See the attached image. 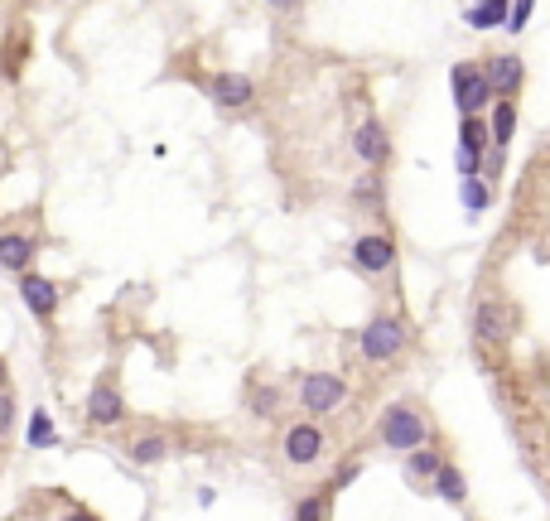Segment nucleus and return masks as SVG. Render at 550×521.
<instances>
[{"mask_svg":"<svg viewBox=\"0 0 550 521\" xmlns=\"http://www.w3.org/2000/svg\"><path fill=\"white\" fill-rule=\"evenodd\" d=\"M377 435H382V449H396V454H415V449H425V439H430V425H425V415L415 411V406H386L382 411V425H377Z\"/></svg>","mask_w":550,"mask_h":521,"instance_id":"obj_1","label":"nucleus"},{"mask_svg":"<svg viewBox=\"0 0 550 521\" xmlns=\"http://www.w3.org/2000/svg\"><path fill=\"white\" fill-rule=\"evenodd\" d=\"M522 329V314H517V304L512 300H478L473 304V338L478 343H507V338H517Z\"/></svg>","mask_w":550,"mask_h":521,"instance_id":"obj_2","label":"nucleus"},{"mask_svg":"<svg viewBox=\"0 0 550 521\" xmlns=\"http://www.w3.org/2000/svg\"><path fill=\"white\" fill-rule=\"evenodd\" d=\"M39 232L25 227V222H10V227H0V271L5 275H29L34 271V261H39Z\"/></svg>","mask_w":550,"mask_h":521,"instance_id":"obj_3","label":"nucleus"},{"mask_svg":"<svg viewBox=\"0 0 550 521\" xmlns=\"http://www.w3.org/2000/svg\"><path fill=\"white\" fill-rule=\"evenodd\" d=\"M449 83H454V107H459V116H483V107H493V87H488V78H483V63H454L449 68Z\"/></svg>","mask_w":550,"mask_h":521,"instance_id":"obj_4","label":"nucleus"},{"mask_svg":"<svg viewBox=\"0 0 550 521\" xmlns=\"http://www.w3.org/2000/svg\"><path fill=\"white\" fill-rule=\"evenodd\" d=\"M406 343H411V333H406V324H401V319H391V314L372 319V324L358 333V348H362V357H367V362H391V357L406 353Z\"/></svg>","mask_w":550,"mask_h":521,"instance_id":"obj_5","label":"nucleus"},{"mask_svg":"<svg viewBox=\"0 0 550 521\" xmlns=\"http://www.w3.org/2000/svg\"><path fill=\"white\" fill-rule=\"evenodd\" d=\"M343 396H348V382H343L338 372H304L300 377V411L309 415V420L338 411Z\"/></svg>","mask_w":550,"mask_h":521,"instance_id":"obj_6","label":"nucleus"},{"mask_svg":"<svg viewBox=\"0 0 550 521\" xmlns=\"http://www.w3.org/2000/svg\"><path fill=\"white\" fill-rule=\"evenodd\" d=\"M83 411H87V425H92V430H111V425L126 420V396H121L116 377H97V382H92Z\"/></svg>","mask_w":550,"mask_h":521,"instance_id":"obj_7","label":"nucleus"},{"mask_svg":"<svg viewBox=\"0 0 550 521\" xmlns=\"http://www.w3.org/2000/svg\"><path fill=\"white\" fill-rule=\"evenodd\" d=\"M20 304H25L39 324H54L58 304H63V285H58V280H49V275L29 271V275H20Z\"/></svg>","mask_w":550,"mask_h":521,"instance_id":"obj_8","label":"nucleus"},{"mask_svg":"<svg viewBox=\"0 0 550 521\" xmlns=\"http://www.w3.org/2000/svg\"><path fill=\"white\" fill-rule=\"evenodd\" d=\"M285 464H295V468H309V464H319L324 459V430L314 425V420H300V425H290L285 430Z\"/></svg>","mask_w":550,"mask_h":521,"instance_id":"obj_9","label":"nucleus"},{"mask_svg":"<svg viewBox=\"0 0 550 521\" xmlns=\"http://www.w3.org/2000/svg\"><path fill=\"white\" fill-rule=\"evenodd\" d=\"M353 266L362 275H382L396 266V242L386 237V232H362L358 242H353Z\"/></svg>","mask_w":550,"mask_h":521,"instance_id":"obj_10","label":"nucleus"},{"mask_svg":"<svg viewBox=\"0 0 550 521\" xmlns=\"http://www.w3.org/2000/svg\"><path fill=\"white\" fill-rule=\"evenodd\" d=\"M483 78H488V87H493V97H502V102H517V92H522L526 83V68L517 54H493L488 63H483Z\"/></svg>","mask_w":550,"mask_h":521,"instance_id":"obj_11","label":"nucleus"},{"mask_svg":"<svg viewBox=\"0 0 550 521\" xmlns=\"http://www.w3.org/2000/svg\"><path fill=\"white\" fill-rule=\"evenodd\" d=\"M208 97H213V107H222V111H242L256 102V83H251L247 73H213V78H208Z\"/></svg>","mask_w":550,"mask_h":521,"instance_id":"obj_12","label":"nucleus"},{"mask_svg":"<svg viewBox=\"0 0 550 521\" xmlns=\"http://www.w3.org/2000/svg\"><path fill=\"white\" fill-rule=\"evenodd\" d=\"M353 155H358L367 169H382L386 160H391V140H386V126L382 121H362L358 131H353Z\"/></svg>","mask_w":550,"mask_h":521,"instance_id":"obj_13","label":"nucleus"},{"mask_svg":"<svg viewBox=\"0 0 550 521\" xmlns=\"http://www.w3.org/2000/svg\"><path fill=\"white\" fill-rule=\"evenodd\" d=\"M169 435H160V430H145V435H136L131 444H126V459L131 464H140V468H155V464H165L169 459Z\"/></svg>","mask_w":550,"mask_h":521,"instance_id":"obj_14","label":"nucleus"},{"mask_svg":"<svg viewBox=\"0 0 550 521\" xmlns=\"http://www.w3.org/2000/svg\"><path fill=\"white\" fill-rule=\"evenodd\" d=\"M488 150H493L488 121H483V116H468L464 126H459V155H468V160H483Z\"/></svg>","mask_w":550,"mask_h":521,"instance_id":"obj_15","label":"nucleus"},{"mask_svg":"<svg viewBox=\"0 0 550 521\" xmlns=\"http://www.w3.org/2000/svg\"><path fill=\"white\" fill-rule=\"evenodd\" d=\"M488 136H493V150H507V145H512V136H517V102H493Z\"/></svg>","mask_w":550,"mask_h":521,"instance_id":"obj_16","label":"nucleus"},{"mask_svg":"<svg viewBox=\"0 0 550 521\" xmlns=\"http://www.w3.org/2000/svg\"><path fill=\"white\" fill-rule=\"evenodd\" d=\"M430 488H435V493L444 497V502H454V507H464V497H468V478L464 473H459V468L449 464V459H444V468L440 473H435V483H430Z\"/></svg>","mask_w":550,"mask_h":521,"instance_id":"obj_17","label":"nucleus"},{"mask_svg":"<svg viewBox=\"0 0 550 521\" xmlns=\"http://www.w3.org/2000/svg\"><path fill=\"white\" fill-rule=\"evenodd\" d=\"M464 25H473V29L507 25V0H483V5H468V10H464Z\"/></svg>","mask_w":550,"mask_h":521,"instance_id":"obj_18","label":"nucleus"},{"mask_svg":"<svg viewBox=\"0 0 550 521\" xmlns=\"http://www.w3.org/2000/svg\"><path fill=\"white\" fill-rule=\"evenodd\" d=\"M440 468H444L440 449H415V454H406V473H411L415 483H435Z\"/></svg>","mask_w":550,"mask_h":521,"instance_id":"obj_19","label":"nucleus"},{"mask_svg":"<svg viewBox=\"0 0 550 521\" xmlns=\"http://www.w3.org/2000/svg\"><path fill=\"white\" fill-rule=\"evenodd\" d=\"M459 203H464V213H473V218H478V213L493 203V189H488L483 179H464V184H459Z\"/></svg>","mask_w":550,"mask_h":521,"instance_id":"obj_20","label":"nucleus"},{"mask_svg":"<svg viewBox=\"0 0 550 521\" xmlns=\"http://www.w3.org/2000/svg\"><path fill=\"white\" fill-rule=\"evenodd\" d=\"M29 444H34V449H54V444H58L54 415H49V411H34V415H29Z\"/></svg>","mask_w":550,"mask_h":521,"instance_id":"obj_21","label":"nucleus"},{"mask_svg":"<svg viewBox=\"0 0 550 521\" xmlns=\"http://www.w3.org/2000/svg\"><path fill=\"white\" fill-rule=\"evenodd\" d=\"M295 521H329V497L324 493L304 497L300 507H295Z\"/></svg>","mask_w":550,"mask_h":521,"instance_id":"obj_22","label":"nucleus"},{"mask_svg":"<svg viewBox=\"0 0 550 521\" xmlns=\"http://www.w3.org/2000/svg\"><path fill=\"white\" fill-rule=\"evenodd\" d=\"M531 15H536V0H517V5H507V25H502V29H512V34H522Z\"/></svg>","mask_w":550,"mask_h":521,"instance_id":"obj_23","label":"nucleus"},{"mask_svg":"<svg viewBox=\"0 0 550 521\" xmlns=\"http://www.w3.org/2000/svg\"><path fill=\"white\" fill-rule=\"evenodd\" d=\"M353 198H358V203H372V208H377V203H382V179H377V174H362L358 184H353Z\"/></svg>","mask_w":550,"mask_h":521,"instance_id":"obj_24","label":"nucleus"},{"mask_svg":"<svg viewBox=\"0 0 550 521\" xmlns=\"http://www.w3.org/2000/svg\"><path fill=\"white\" fill-rule=\"evenodd\" d=\"M15 430V396H10V386L0 391V439Z\"/></svg>","mask_w":550,"mask_h":521,"instance_id":"obj_25","label":"nucleus"},{"mask_svg":"<svg viewBox=\"0 0 550 521\" xmlns=\"http://www.w3.org/2000/svg\"><path fill=\"white\" fill-rule=\"evenodd\" d=\"M275 401H280V396H275L271 386H266V391H256V396H251V406H256V415H275Z\"/></svg>","mask_w":550,"mask_h":521,"instance_id":"obj_26","label":"nucleus"},{"mask_svg":"<svg viewBox=\"0 0 550 521\" xmlns=\"http://www.w3.org/2000/svg\"><path fill=\"white\" fill-rule=\"evenodd\" d=\"M353 478H358V464H343L338 468V478H333V488H348Z\"/></svg>","mask_w":550,"mask_h":521,"instance_id":"obj_27","label":"nucleus"},{"mask_svg":"<svg viewBox=\"0 0 550 521\" xmlns=\"http://www.w3.org/2000/svg\"><path fill=\"white\" fill-rule=\"evenodd\" d=\"M58 521H102V517H92L87 507H68V512H63V517H58Z\"/></svg>","mask_w":550,"mask_h":521,"instance_id":"obj_28","label":"nucleus"},{"mask_svg":"<svg viewBox=\"0 0 550 521\" xmlns=\"http://www.w3.org/2000/svg\"><path fill=\"white\" fill-rule=\"evenodd\" d=\"M0 391H5V362H0Z\"/></svg>","mask_w":550,"mask_h":521,"instance_id":"obj_29","label":"nucleus"}]
</instances>
